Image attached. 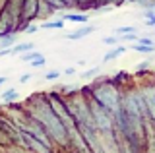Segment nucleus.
<instances>
[{
    "mask_svg": "<svg viewBox=\"0 0 155 153\" xmlns=\"http://www.w3.org/2000/svg\"><path fill=\"white\" fill-rule=\"evenodd\" d=\"M29 112H31L33 118H37V120L45 126V130L48 132V136L54 142L62 143V145L70 143V134H68V130L64 128L62 120L56 116V112L52 111V107H51V103H48L47 97H39L37 101L33 103V109Z\"/></svg>",
    "mask_w": 155,
    "mask_h": 153,
    "instance_id": "1",
    "label": "nucleus"
},
{
    "mask_svg": "<svg viewBox=\"0 0 155 153\" xmlns=\"http://www.w3.org/2000/svg\"><path fill=\"white\" fill-rule=\"evenodd\" d=\"M93 99L97 103H101L105 109H109L113 114L122 111V103H120V95L116 91L113 83H101L93 89Z\"/></svg>",
    "mask_w": 155,
    "mask_h": 153,
    "instance_id": "2",
    "label": "nucleus"
},
{
    "mask_svg": "<svg viewBox=\"0 0 155 153\" xmlns=\"http://www.w3.org/2000/svg\"><path fill=\"white\" fill-rule=\"evenodd\" d=\"M89 109H91V114H93V120L97 124V130L99 132H114V114L105 109L101 103H97L95 99L89 103Z\"/></svg>",
    "mask_w": 155,
    "mask_h": 153,
    "instance_id": "3",
    "label": "nucleus"
},
{
    "mask_svg": "<svg viewBox=\"0 0 155 153\" xmlns=\"http://www.w3.org/2000/svg\"><path fill=\"white\" fill-rule=\"evenodd\" d=\"M19 132H21V147H25L29 151H35V153H51V147H47L33 134H29L27 130H21V128H19Z\"/></svg>",
    "mask_w": 155,
    "mask_h": 153,
    "instance_id": "4",
    "label": "nucleus"
},
{
    "mask_svg": "<svg viewBox=\"0 0 155 153\" xmlns=\"http://www.w3.org/2000/svg\"><path fill=\"white\" fill-rule=\"evenodd\" d=\"M39 14V0H23L21 2V23H31ZM25 29V27H23Z\"/></svg>",
    "mask_w": 155,
    "mask_h": 153,
    "instance_id": "5",
    "label": "nucleus"
},
{
    "mask_svg": "<svg viewBox=\"0 0 155 153\" xmlns=\"http://www.w3.org/2000/svg\"><path fill=\"white\" fill-rule=\"evenodd\" d=\"M143 99H145V105H147V111H149V118L155 122V89L153 87H147L143 89Z\"/></svg>",
    "mask_w": 155,
    "mask_h": 153,
    "instance_id": "6",
    "label": "nucleus"
},
{
    "mask_svg": "<svg viewBox=\"0 0 155 153\" xmlns=\"http://www.w3.org/2000/svg\"><path fill=\"white\" fill-rule=\"evenodd\" d=\"M91 31H93V27H91V25H85L84 29L72 31L70 35H66V37H68V39H70V41H80V39H84V37L87 35V33H91Z\"/></svg>",
    "mask_w": 155,
    "mask_h": 153,
    "instance_id": "7",
    "label": "nucleus"
},
{
    "mask_svg": "<svg viewBox=\"0 0 155 153\" xmlns=\"http://www.w3.org/2000/svg\"><path fill=\"white\" fill-rule=\"evenodd\" d=\"M64 20L72 21V23H85L89 18H87V14H66Z\"/></svg>",
    "mask_w": 155,
    "mask_h": 153,
    "instance_id": "8",
    "label": "nucleus"
},
{
    "mask_svg": "<svg viewBox=\"0 0 155 153\" xmlns=\"http://www.w3.org/2000/svg\"><path fill=\"white\" fill-rule=\"evenodd\" d=\"M126 50H128V49H126V47H122V45H120V47H116V49H113V50H110V52H107V54H105V62H109V60H114L116 58V56H120V54H124V52Z\"/></svg>",
    "mask_w": 155,
    "mask_h": 153,
    "instance_id": "9",
    "label": "nucleus"
},
{
    "mask_svg": "<svg viewBox=\"0 0 155 153\" xmlns=\"http://www.w3.org/2000/svg\"><path fill=\"white\" fill-rule=\"evenodd\" d=\"M2 101L4 103H14V101H18V97H19V93L16 91V89H8V91H4L2 95Z\"/></svg>",
    "mask_w": 155,
    "mask_h": 153,
    "instance_id": "10",
    "label": "nucleus"
},
{
    "mask_svg": "<svg viewBox=\"0 0 155 153\" xmlns=\"http://www.w3.org/2000/svg\"><path fill=\"white\" fill-rule=\"evenodd\" d=\"M33 49V43H19V45L12 47V54H23L25 50H31Z\"/></svg>",
    "mask_w": 155,
    "mask_h": 153,
    "instance_id": "11",
    "label": "nucleus"
},
{
    "mask_svg": "<svg viewBox=\"0 0 155 153\" xmlns=\"http://www.w3.org/2000/svg\"><path fill=\"white\" fill-rule=\"evenodd\" d=\"M43 29H62V27H64V21H45V23H43Z\"/></svg>",
    "mask_w": 155,
    "mask_h": 153,
    "instance_id": "12",
    "label": "nucleus"
},
{
    "mask_svg": "<svg viewBox=\"0 0 155 153\" xmlns=\"http://www.w3.org/2000/svg\"><path fill=\"white\" fill-rule=\"evenodd\" d=\"M118 147H120V153H138L132 145H130V142H128V140L118 142Z\"/></svg>",
    "mask_w": 155,
    "mask_h": 153,
    "instance_id": "13",
    "label": "nucleus"
},
{
    "mask_svg": "<svg viewBox=\"0 0 155 153\" xmlns=\"http://www.w3.org/2000/svg\"><path fill=\"white\" fill-rule=\"evenodd\" d=\"M132 50H136V52H151L155 49H153V45H142V43H136V45L132 47Z\"/></svg>",
    "mask_w": 155,
    "mask_h": 153,
    "instance_id": "14",
    "label": "nucleus"
},
{
    "mask_svg": "<svg viewBox=\"0 0 155 153\" xmlns=\"http://www.w3.org/2000/svg\"><path fill=\"white\" fill-rule=\"evenodd\" d=\"M39 56H41V52H37V50H29V52H23L21 54V58L23 60H35V58H39Z\"/></svg>",
    "mask_w": 155,
    "mask_h": 153,
    "instance_id": "15",
    "label": "nucleus"
},
{
    "mask_svg": "<svg viewBox=\"0 0 155 153\" xmlns=\"http://www.w3.org/2000/svg\"><path fill=\"white\" fill-rule=\"evenodd\" d=\"M47 4H51V6L54 8V10H58V8L64 6V2H62V0H47Z\"/></svg>",
    "mask_w": 155,
    "mask_h": 153,
    "instance_id": "16",
    "label": "nucleus"
},
{
    "mask_svg": "<svg viewBox=\"0 0 155 153\" xmlns=\"http://www.w3.org/2000/svg\"><path fill=\"white\" fill-rule=\"evenodd\" d=\"M45 58H43V56H39V58H35V60H31V66H35V68H39V66H43L45 64Z\"/></svg>",
    "mask_w": 155,
    "mask_h": 153,
    "instance_id": "17",
    "label": "nucleus"
},
{
    "mask_svg": "<svg viewBox=\"0 0 155 153\" xmlns=\"http://www.w3.org/2000/svg\"><path fill=\"white\" fill-rule=\"evenodd\" d=\"M136 29H134V27H118V29H116V33H122V35H124V33H134Z\"/></svg>",
    "mask_w": 155,
    "mask_h": 153,
    "instance_id": "18",
    "label": "nucleus"
},
{
    "mask_svg": "<svg viewBox=\"0 0 155 153\" xmlns=\"http://www.w3.org/2000/svg\"><path fill=\"white\" fill-rule=\"evenodd\" d=\"M116 41H118L116 37H105L103 39V43H107V45H116Z\"/></svg>",
    "mask_w": 155,
    "mask_h": 153,
    "instance_id": "19",
    "label": "nucleus"
},
{
    "mask_svg": "<svg viewBox=\"0 0 155 153\" xmlns=\"http://www.w3.org/2000/svg\"><path fill=\"white\" fill-rule=\"evenodd\" d=\"M56 78H60V72H48L47 74V80H56Z\"/></svg>",
    "mask_w": 155,
    "mask_h": 153,
    "instance_id": "20",
    "label": "nucleus"
},
{
    "mask_svg": "<svg viewBox=\"0 0 155 153\" xmlns=\"http://www.w3.org/2000/svg\"><path fill=\"white\" fill-rule=\"evenodd\" d=\"M37 29H39L37 25H25V29H23V31H25V33H35Z\"/></svg>",
    "mask_w": 155,
    "mask_h": 153,
    "instance_id": "21",
    "label": "nucleus"
},
{
    "mask_svg": "<svg viewBox=\"0 0 155 153\" xmlns=\"http://www.w3.org/2000/svg\"><path fill=\"white\" fill-rule=\"evenodd\" d=\"M29 80H31V74H23L21 78H19V83H27Z\"/></svg>",
    "mask_w": 155,
    "mask_h": 153,
    "instance_id": "22",
    "label": "nucleus"
},
{
    "mask_svg": "<svg viewBox=\"0 0 155 153\" xmlns=\"http://www.w3.org/2000/svg\"><path fill=\"white\" fill-rule=\"evenodd\" d=\"M97 72H99V68H93V70H87L84 76H85V78H91V76H93V74H97Z\"/></svg>",
    "mask_w": 155,
    "mask_h": 153,
    "instance_id": "23",
    "label": "nucleus"
},
{
    "mask_svg": "<svg viewBox=\"0 0 155 153\" xmlns=\"http://www.w3.org/2000/svg\"><path fill=\"white\" fill-rule=\"evenodd\" d=\"M147 62H142V64H138V70H145V68H147Z\"/></svg>",
    "mask_w": 155,
    "mask_h": 153,
    "instance_id": "24",
    "label": "nucleus"
},
{
    "mask_svg": "<svg viewBox=\"0 0 155 153\" xmlns=\"http://www.w3.org/2000/svg\"><path fill=\"white\" fill-rule=\"evenodd\" d=\"M64 2V6H74V0H62Z\"/></svg>",
    "mask_w": 155,
    "mask_h": 153,
    "instance_id": "25",
    "label": "nucleus"
},
{
    "mask_svg": "<svg viewBox=\"0 0 155 153\" xmlns=\"http://www.w3.org/2000/svg\"><path fill=\"white\" fill-rule=\"evenodd\" d=\"M76 4H80V6H85V2H89V0H74Z\"/></svg>",
    "mask_w": 155,
    "mask_h": 153,
    "instance_id": "26",
    "label": "nucleus"
},
{
    "mask_svg": "<svg viewBox=\"0 0 155 153\" xmlns=\"http://www.w3.org/2000/svg\"><path fill=\"white\" fill-rule=\"evenodd\" d=\"M6 82H8V80L4 78V76H0V85H2V83H6Z\"/></svg>",
    "mask_w": 155,
    "mask_h": 153,
    "instance_id": "27",
    "label": "nucleus"
},
{
    "mask_svg": "<svg viewBox=\"0 0 155 153\" xmlns=\"http://www.w3.org/2000/svg\"><path fill=\"white\" fill-rule=\"evenodd\" d=\"M110 2H113V4H116V6H118V4L122 2V0H110Z\"/></svg>",
    "mask_w": 155,
    "mask_h": 153,
    "instance_id": "28",
    "label": "nucleus"
}]
</instances>
